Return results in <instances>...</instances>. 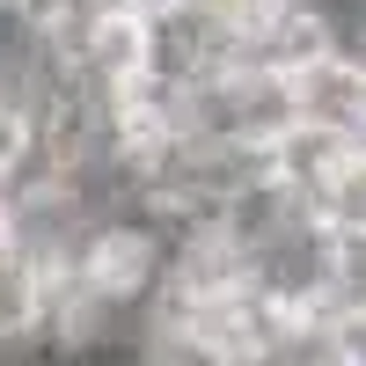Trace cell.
<instances>
[{"instance_id":"cell-1","label":"cell","mask_w":366,"mask_h":366,"mask_svg":"<svg viewBox=\"0 0 366 366\" xmlns=\"http://www.w3.org/2000/svg\"><path fill=\"white\" fill-rule=\"evenodd\" d=\"M242 59V29L191 0H147L139 8V66L162 88H191Z\"/></svg>"},{"instance_id":"cell-2","label":"cell","mask_w":366,"mask_h":366,"mask_svg":"<svg viewBox=\"0 0 366 366\" xmlns=\"http://www.w3.org/2000/svg\"><path fill=\"white\" fill-rule=\"evenodd\" d=\"M308 205L330 234H366V139L337 154V169L308 191Z\"/></svg>"}]
</instances>
